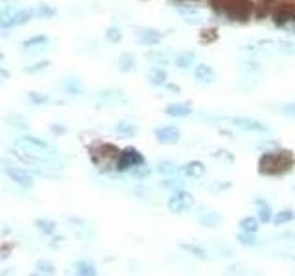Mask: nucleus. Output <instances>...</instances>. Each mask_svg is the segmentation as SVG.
<instances>
[{"label":"nucleus","mask_w":295,"mask_h":276,"mask_svg":"<svg viewBox=\"0 0 295 276\" xmlns=\"http://www.w3.org/2000/svg\"><path fill=\"white\" fill-rule=\"evenodd\" d=\"M13 153L22 160H32V162H44V160H48L54 151L50 148L48 144L44 142V140H39L35 136H21L15 140V151Z\"/></svg>","instance_id":"f257e3e1"},{"label":"nucleus","mask_w":295,"mask_h":276,"mask_svg":"<svg viewBox=\"0 0 295 276\" xmlns=\"http://www.w3.org/2000/svg\"><path fill=\"white\" fill-rule=\"evenodd\" d=\"M295 164V159L291 151L282 149L277 153H266L260 157L258 162V171L262 175H284L291 170V166Z\"/></svg>","instance_id":"f03ea898"},{"label":"nucleus","mask_w":295,"mask_h":276,"mask_svg":"<svg viewBox=\"0 0 295 276\" xmlns=\"http://www.w3.org/2000/svg\"><path fill=\"white\" fill-rule=\"evenodd\" d=\"M223 11L229 15L231 21L246 22L255 11V4H253V0H229Z\"/></svg>","instance_id":"7ed1b4c3"},{"label":"nucleus","mask_w":295,"mask_h":276,"mask_svg":"<svg viewBox=\"0 0 295 276\" xmlns=\"http://www.w3.org/2000/svg\"><path fill=\"white\" fill-rule=\"evenodd\" d=\"M142 164H144V157L135 148H128L124 149L122 153H118V164H116L118 171H128L131 168H135V166H142Z\"/></svg>","instance_id":"20e7f679"},{"label":"nucleus","mask_w":295,"mask_h":276,"mask_svg":"<svg viewBox=\"0 0 295 276\" xmlns=\"http://www.w3.org/2000/svg\"><path fill=\"white\" fill-rule=\"evenodd\" d=\"M192 204H194V197H192V193H188V191H175V193L168 199V208H170V212H173V214L187 212L188 208H192Z\"/></svg>","instance_id":"39448f33"},{"label":"nucleus","mask_w":295,"mask_h":276,"mask_svg":"<svg viewBox=\"0 0 295 276\" xmlns=\"http://www.w3.org/2000/svg\"><path fill=\"white\" fill-rule=\"evenodd\" d=\"M155 136H157V140L161 144H164V146H172V144L179 142L181 133H179V129L172 127V125H166V127L155 129Z\"/></svg>","instance_id":"423d86ee"},{"label":"nucleus","mask_w":295,"mask_h":276,"mask_svg":"<svg viewBox=\"0 0 295 276\" xmlns=\"http://www.w3.org/2000/svg\"><path fill=\"white\" fill-rule=\"evenodd\" d=\"M293 6H288L286 2H282V4H277L275 6V10L271 11V15H273V22L277 24V26H284L286 22L290 21L291 15H293Z\"/></svg>","instance_id":"0eeeda50"},{"label":"nucleus","mask_w":295,"mask_h":276,"mask_svg":"<svg viewBox=\"0 0 295 276\" xmlns=\"http://www.w3.org/2000/svg\"><path fill=\"white\" fill-rule=\"evenodd\" d=\"M8 177H10L11 181L15 182V184L22 186V188H32L33 186V177L24 170H19V168H8L6 170Z\"/></svg>","instance_id":"6e6552de"},{"label":"nucleus","mask_w":295,"mask_h":276,"mask_svg":"<svg viewBox=\"0 0 295 276\" xmlns=\"http://www.w3.org/2000/svg\"><path fill=\"white\" fill-rule=\"evenodd\" d=\"M162 39V33L153 30V28H140L137 30V41L142 44H148V46H155L159 41Z\"/></svg>","instance_id":"1a4fd4ad"},{"label":"nucleus","mask_w":295,"mask_h":276,"mask_svg":"<svg viewBox=\"0 0 295 276\" xmlns=\"http://www.w3.org/2000/svg\"><path fill=\"white\" fill-rule=\"evenodd\" d=\"M232 123L238 125L240 129H246V131H262V133L264 131H268V127L262 125L258 120H249V118H234Z\"/></svg>","instance_id":"9d476101"},{"label":"nucleus","mask_w":295,"mask_h":276,"mask_svg":"<svg viewBox=\"0 0 295 276\" xmlns=\"http://www.w3.org/2000/svg\"><path fill=\"white\" fill-rule=\"evenodd\" d=\"M183 173L187 177H190V179H201L205 175V164L199 162V160H192V162H188L183 168Z\"/></svg>","instance_id":"9b49d317"},{"label":"nucleus","mask_w":295,"mask_h":276,"mask_svg":"<svg viewBox=\"0 0 295 276\" xmlns=\"http://www.w3.org/2000/svg\"><path fill=\"white\" fill-rule=\"evenodd\" d=\"M194 76H196V80H198L199 83H212L216 78L214 70L210 68L209 64H198L196 70H194Z\"/></svg>","instance_id":"f8f14e48"},{"label":"nucleus","mask_w":295,"mask_h":276,"mask_svg":"<svg viewBox=\"0 0 295 276\" xmlns=\"http://www.w3.org/2000/svg\"><path fill=\"white\" fill-rule=\"evenodd\" d=\"M164 112H166V114H170V116L185 118V116H188V114L192 112V109H190L188 105H185V103H173V105H168L166 109H164Z\"/></svg>","instance_id":"ddd939ff"},{"label":"nucleus","mask_w":295,"mask_h":276,"mask_svg":"<svg viewBox=\"0 0 295 276\" xmlns=\"http://www.w3.org/2000/svg\"><path fill=\"white\" fill-rule=\"evenodd\" d=\"M273 4H277L275 0H258V4L255 6V15L258 21H262L264 17L273 11Z\"/></svg>","instance_id":"4468645a"},{"label":"nucleus","mask_w":295,"mask_h":276,"mask_svg":"<svg viewBox=\"0 0 295 276\" xmlns=\"http://www.w3.org/2000/svg\"><path fill=\"white\" fill-rule=\"evenodd\" d=\"M137 66V57L133 53H122L120 59H118V68L122 72H131V70Z\"/></svg>","instance_id":"2eb2a0df"},{"label":"nucleus","mask_w":295,"mask_h":276,"mask_svg":"<svg viewBox=\"0 0 295 276\" xmlns=\"http://www.w3.org/2000/svg\"><path fill=\"white\" fill-rule=\"evenodd\" d=\"M166 72L162 68H151L150 70V74H148V81H150L151 85H155V87H161L166 83Z\"/></svg>","instance_id":"dca6fc26"},{"label":"nucleus","mask_w":295,"mask_h":276,"mask_svg":"<svg viewBox=\"0 0 295 276\" xmlns=\"http://www.w3.org/2000/svg\"><path fill=\"white\" fill-rule=\"evenodd\" d=\"M17 26L15 24V11L11 10H2L0 11V28L10 30V28Z\"/></svg>","instance_id":"f3484780"},{"label":"nucleus","mask_w":295,"mask_h":276,"mask_svg":"<svg viewBox=\"0 0 295 276\" xmlns=\"http://www.w3.org/2000/svg\"><path fill=\"white\" fill-rule=\"evenodd\" d=\"M32 15L39 17V19H50V17L55 15V10L54 8H50V6H46V4H39L32 10Z\"/></svg>","instance_id":"a211bd4d"},{"label":"nucleus","mask_w":295,"mask_h":276,"mask_svg":"<svg viewBox=\"0 0 295 276\" xmlns=\"http://www.w3.org/2000/svg\"><path fill=\"white\" fill-rule=\"evenodd\" d=\"M63 85L72 96H80L81 92H83V85H81L80 80H76V78H69V80H65Z\"/></svg>","instance_id":"6ab92c4d"},{"label":"nucleus","mask_w":295,"mask_h":276,"mask_svg":"<svg viewBox=\"0 0 295 276\" xmlns=\"http://www.w3.org/2000/svg\"><path fill=\"white\" fill-rule=\"evenodd\" d=\"M199 221H201V225H205V227H218L221 218L214 212H203L199 216Z\"/></svg>","instance_id":"aec40b11"},{"label":"nucleus","mask_w":295,"mask_h":276,"mask_svg":"<svg viewBox=\"0 0 295 276\" xmlns=\"http://www.w3.org/2000/svg\"><path fill=\"white\" fill-rule=\"evenodd\" d=\"M114 131H116L120 136H135V134H137V127L128 122H118Z\"/></svg>","instance_id":"412c9836"},{"label":"nucleus","mask_w":295,"mask_h":276,"mask_svg":"<svg viewBox=\"0 0 295 276\" xmlns=\"http://www.w3.org/2000/svg\"><path fill=\"white\" fill-rule=\"evenodd\" d=\"M194 59H196V55H194L192 52H185V53H179L175 57V64L177 68H188L190 64L194 63Z\"/></svg>","instance_id":"4be33fe9"},{"label":"nucleus","mask_w":295,"mask_h":276,"mask_svg":"<svg viewBox=\"0 0 295 276\" xmlns=\"http://www.w3.org/2000/svg\"><path fill=\"white\" fill-rule=\"evenodd\" d=\"M76 274L92 276V274H96V269H94V265L89 263V261H78V263H76Z\"/></svg>","instance_id":"5701e85b"},{"label":"nucleus","mask_w":295,"mask_h":276,"mask_svg":"<svg viewBox=\"0 0 295 276\" xmlns=\"http://www.w3.org/2000/svg\"><path fill=\"white\" fill-rule=\"evenodd\" d=\"M295 214L291 212V210H280L275 218H271V221H273L275 225H284V223H290V221H293Z\"/></svg>","instance_id":"b1692460"},{"label":"nucleus","mask_w":295,"mask_h":276,"mask_svg":"<svg viewBox=\"0 0 295 276\" xmlns=\"http://www.w3.org/2000/svg\"><path fill=\"white\" fill-rule=\"evenodd\" d=\"M35 225H37V229L41 230L43 234H46V236H50V234L55 232V223L54 221H48V219H39Z\"/></svg>","instance_id":"393cba45"},{"label":"nucleus","mask_w":295,"mask_h":276,"mask_svg":"<svg viewBox=\"0 0 295 276\" xmlns=\"http://www.w3.org/2000/svg\"><path fill=\"white\" fill-rule=\"evenodd\" d=\"M157 171H159V173H164V175H173L177 171V166L173 164V162H170V160H162L161 164L157 166Z\"/></svg>","instance_id":"a878e982"},{"label":"nucleus","mask_w":295,"mask_h":276,"mask_svg":"<svg viewBox=\"0 0 295 276\" xmlns=\"http://www.w3.org/2000/svg\"><path fill=\"white\" fill-rule=\"evenodd\" d=\"M37 272L39 274H54L55 272V267H54V263H50V261H46V260H41V261H37Z\"/></svg>","instance_id":"bb28decb"},{"label":"nucleus","mask_w":295,"mask_h":276,"mask_svg":"<svg viewBox=\"0 0 295 276\" xmlns=\"http://www.w3.org/2000/svg\"><path fill=\"white\" fill-rule=\"evenodd\" d=\"M240 227H242V230H246V232H257L258 221L255 218H246L240 221Z\"/></svg>","instance_id":"cd10ccee"},{"label":"nucleus","mask_w":295,"mask_h":276,"mask_svg":"<svg viewBox=\"0 0 295 276\" xmlns=\"http://www.w3.org/2000/svg\"><path fill=\"white\" fill-rule=\"evenodd\" d=\"M32 10H21V11H15V24L17 26H21V24H26L30 19H32Z\"/></svg>","instance_id":"c85d7f7f"},{"label":"nucleus","mask_w":295,"mask_h":276,"mask_svg":"<svg viewBox=\"0 0 295 276\" xmlns=\"http://www.w3.org/2000/svg\"><path fill=\"white\" fill-rule=\"evenodd\" d=\"M238 239H240L242 245H247V247H255L258 243L257 238H255V232H246V230L238 236Z\"/></svg>","instance_id":"c756f323"},{"label":"nucleus","mask_w":295,"mask_h":276,"mask_svg":"<svg viewBox=\"0 0 295 276\" xmlns=\"http://www.w3.org/2000/svg\"><path fill=\"white\" fill-rule=\"evenodd\" d=\"M181 15L185 17V21L192 22V24L201 22V17H199V13L196 10H181Z\"/></svg>","instance_id":"7c9ffc66"},{"label":"nucleus","mask_w":295,"mask_h":276,"mask_svg":"<svg viewBox=\"0 0 295 276\" xmlns=\"http://www.w3.org/2000/svg\"><path fill=\"white\" fill-rule=\"evenodd\" d=\"M105 37H107L109 43H120V39H122V33H120V30L118 28H109L107 32H105Z\"/></svg>","instance_id":"2f4dec72"},{"label":"nucleus","mask_w":295,"mask_h":276,"mask_svg":"<svg viewBox=\"0 0 295 276\" xmlns=\"http://www.w3.org/2000/svg\"><path fill=\"white\" fill-rule=\"evenodd\" d=\"M46 35H35V37H30L28 41H24V46L32 48V46H39V44H46Z\"/></svg>","instance_id":"473e14b6"},{"label":"nucleus","mask_w":295,"mask_h":276,"mask_svg":"<svg viewBox=\"0 0 295 276\" xmlns=\"http://www.w3.org/2000/svg\"><path fill=\"white\" fill-rule=\"evenodd\" d=\"M183 249L188 250V252H192L194 256H198V258H201V260H205V258H207V252H205L203 249L196 247V245H183Z\"/></svg>","instance_id":"72a5a7b5"},{"label":"nucleus","mask_w":295,"mask_h":276,"mask_svg":"<svg viewBox=\"0 0 295 276\" xmlns=\"http://www.w3.org/2000/svg\"><path fill=\"white\" fill-rule=\"evenodd\" d=\"M216 39H218L216 30H203V32H201V41H203V43H212Z\"/></svg>","instance_id":"f704fd0d"},{"label":"nucleus","mask_w":295,"mask_h":276,"mask_svg":"<svg viewBox=\"0 0 295 276\" xmlns=\"http://www.w3.org/2000/svg\"><path fill=\"white\" fill-rule=\"evenodd\" d=\"M258 218H260V221H264V223H268V221H271V210H269V206H262L260 208V214H258Z\"/></svg>","instance_id":"c9c22d12"},{"label":"nucleus","mask_w":295,"mask_h":276,"mask_svg":"<svg viewBox=\"0 0 295 276\" xmlns=\"http://www.w3.org/2000/svg\"><path fill=\"white\" fill-rule=\"evenodd\" d=\"M30 100L33 101V103H35V105H41V103H48V98H46V96H43V94H35V92H32V94H30Z\"/></svg>","instance_id":"e433bc0d"},{"label":"nucleus","mask_w":295,"mask_h":276,"mask_svg":"<svg viewBox=\"0 0 295 276\" xmlns=\"http://www.w3.org/2000/svg\"><path fill=\"white\" fill-rule=\"evenodd\" d=\"M48 66V61H43V63H39V64H35V66H28V72H35V70H43V68H46Z\"/></svg>","instance_id":"4c0bfd02"},{"label":"nucleus","mask_w":295,"mask_h":276,"mask_svg":"<svg viewBox=\"0 0 295 276\" xmlns=\"http://www.w3.org/2000/svg\"><path fill=\"white\" fill-rule=\"evenodd\" d=\"M282 111H284L288 116H295V103H291V105H286Z\"/></svg>","instance_id":"58836bf2"},{"label":"nucleus","mask_w":295,"mask_h":276,"mask_svg":"<svg viewBox=\"0 0 295 276\" xmlns=\"http://www.w3.org/2000/svg\"><path fill=\"white\" fill-rule=\"evenodd\" d=\"M8 78H10V72H8V70H4V68H0V81L8 80Z\"/></svg>","instance_id":"ea45409f"},{"label":"nucleus","mask_w":295,"mask_h":276,"mask_svg":"<svg viewBox=\"0 0 295 276\" xmlns=\"http://www.w3.org/2000/svg\"><path fill=\"white\" fill-rule=\"evenodd\" d=\"M291 19H293V21H295V10H293V15H291Z\"/></svg>","instance_id":"a19ab883"},{"label":"nucleus","mask_w":295,"mask_h":276,"mask_svg":"<svg viewBox=\"0 0 295 276\" xmlns=\"http://www.w3.org/2000/svg\"><path fill=\"white\" fill-rule=\"evenodd\" d=\"M2 59H4V55H2V53H0V61H2Z\"/></svg>","instance_id":"79ce46f5"}]
</instances>
